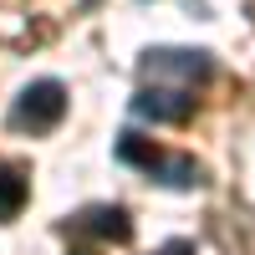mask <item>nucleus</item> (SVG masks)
<instances>
[{"instance_id":"f257e3e1","label":"nucleus","mask_w":255,"mask_h":255,"mask_svg":"<svg viewBox=\"0 0 255 255\" xmlns=\"http://www.w3.org/2000/svg\"><path fill=\"white\" fill-rule=\"evenodd\" d=\"M61 118H67V87H61L56 77L31 82V87L15 97V113H10V123L20 133H51Z\"/></svg>"},{"instance_id":"f03ea898","label":"nucleus","mask_w":255,"mask_h":255,"mask_svg":"<svg viewBox=\"0 0 255 255\" xmlns=\"http://www.w3.org/2000/svg\"><path fill=\"white\" fill-rule=\"evenodd\" d=\"M209 72H215V61H209V51H189V46H158L143 56V77H174L184 82V87H194V82H209Z\"/></svg>"},{"instance_id":"7ed1b4c3","label":"nucleus","mask_w":255,"mask_h":255,"mask_svg":"<svg viewBox=\"0 0 255 255\" xmlns=\"http://www.w3.org/2000/svg\"><path fill=\"white\" fill-rule=\"evenodd\" d=\"M189 113H194V97L179 92V87H143L133 97V118H148V123H189Z\"/></svg>"},{"instance_id":"20e7f679","label":"nucleus","mask_w":255,"mask_h":255,"mask_svg":"<svg viewBox=\"0 0 255 255\" xmlns=\"http://www.w3.org/2000/svg\"><path fill=\"white\" fill-rule=\"evenodd\" d=\"M77 225L92 230L97 240H113V245H128V240H133V220H128V209H118V204H92Z\"/></svg>"},{"instance_id":"39448f33","label":"nucleus","mask_w":255,"mask_h":255,"mask_svg":"<svg viewBox=\"0 0 255 255\" xmlns=\"http://www.w3.org/2000/svg\"><path fill=\"white\" fill-rule=\"evenodd\" d=\"M153 174H158L168 189H194V184H199V163L184 158V153H163V158L153 163Z\"/></svg>"},{"instance_id":"423d86ee","label":"nucleus","mask_w":255,"mask_h":255,"mask_svg":"<svg viewBox=\"0 0 255 255\" xmlns=\"http://www.w3.org/2000/svg\"><path fill=\"white\" fill-rule=\"evenodd\" d=\"M26 194H31L26 174H20V168H0V225L20 215V204H26Z\"/></svg>"},{"instance_id":"0eeeda50","label":"nucleus","mask_w":255,"mask_h":255,"mask_svg":"<svg viewBox=\"0 0 255 255\" xmlns=\"http://www.w3.org/2000/svg\"><path fill=\"white\" fill-rule=\"evenodd\" d=\"M118 158H123V163H138V168H148V174H153V163L163 158V148H158L153 138H138V133H123V138H118Z\"/></svg>"},{"instance_id":"6e6552de","label":"nucleus","mask_w":255,"mask_h":255,"mask_svg":"<svg viewBox=\"0 0 255 255\" xmlns=\"http://www.w3.org/2000/svg\"><path fill=\"white\" fill-rule=\"evenodd\" d=\"M158 255H194V240H168Z\"/></svg>"}]
</instances>
